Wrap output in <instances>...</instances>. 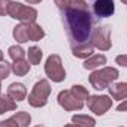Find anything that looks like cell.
<instances>
[{
    "label": "cell",
    "instance_id": "obj_1",
    "mask_svg": "<svg viewBox=\"0 0 127 127\" xmlns=\"http://www.w3.org/2000/svg\"><path fill=\"white\" fill-rule=\"evenodd\" d=\"M64 24L72 43L77 46L84 44L90 37L93 24L87 3L84 0H71L69 7L64 10Z\"/></svg>",
    "mask_w": 127,
    "mask_h": 127
},
{
    "label": "cell",
    "instance_id": "obj_2",
    "mask_svg": "<svg viewBox=\"0 0 127 127\" xmlns=\"http://www.w3.org/2000/svg\"><path fill=\"white\" fill-rule=\"evenodd\" d=\"M118 69L117 68H112V66H105L99 71H95L90 74L89 77V81L90 84L95 87L96 90H102V89H106L111 86L112 81H115L118 78Z\"/></svg>",
    "mask_w": 127,
    "mask_h": 127
},
{
    "label": "cell",
    "instance_id": "obj_3",
    "mask_svg": "<svg viewBox=\"0 0 127 127\" xmlns=\"http://www.w3.org/2000/svg\"><path fill=\"white\" fill-rule=\"evenodd\" d=\"M50 95V84L47 80H40L34 84L31 93L28 95V103L34 108L44 106Z\"/></svg>",
    "mask_w": 127,
    "mask_h": 127
},
{
    "label": "cell",
    "instance_id": "obj_4",
    "mask_svg": "<svg viewBox=\"0 0 127 127\" xmlns=\"http://www.w3.org/2000/svg\"><path fill=\"white\" fill-rule=\"evenodd\" d=\"M44 71H46L47 77L55 83H61L65 80V69H64L59 55H50L47 58V61L44 64Z\"/></svg>",
    "mask_w": 127,
    "mask_h": 127
},
{
    "label": "cell",
    "instance_id": "obj_5",
    "mask_svg": "<svg viewBox=\"0 0 127 127\" xmlns=\"http://www.w3.org/2000/svg\"><path fill=\"white\" fill-rule=\"evenodd\" d=\"M9 15L21 22H34L37 18V10L18 1H12L9 7Z\"/></svg>",
    "mask_w": 127,
    "mask_h": 127
},
{
    "label": "cell",
    "instance_id": "obj_6",
    "mask_svg": "<svg viewBox=\"0 0 127 127\" xmlns=\"http://www.w3.org/2000/svg\"><path fill=\"white\" fill-rule=\"evenodd\" d=\"M111 27H97L92 35V46L97 47L99 50H108L111 49Z\"/></svg>",
    "mask_w": 127,
    "mask_h": 127
},
{
    "label": "cell",
    "instance_id": "obj_7",
    "mask_svg": "<svg viewBox=\"0 0 127 127\" xmlns=\"http://www.w3.org/2000/svg\"><path fill=\"white\" fill-rule=\"evenodd\" d=\"M112 105V99L106 95L102 96H89L87 97V106L90 111H93L96 115H103Z\"/></svg>",
    "mask_w": 127,
    "mask_h": 127
},
{
    "label": "cell",
    "instance_id": "obj_8",
    "mask_svg": "<svg viewBox=\"0 0 127 127\" xmlns=\"http://www.w3.org/2000/svg\"><path fill=\"white\" fill-rule=\"evenodd\" d=\"M58 103L62 106L65 111H78L83 108V100L77 99L71 93V90H62L58 95Z\"/></svg>",
    "mask_w": 127,
    "mask_h": 127
},
{
    "label": "cell",
    "instance_id": "obj_9",
    "mask_svg": "<svg viewBox=\"0 0 127 127\" xmlns=\"http://www.w3.org/2000/svg\"><path fill=\"white\" fill-rule=\"evenodd\" d=\"M93 10H95L96 16H99V18H108V16H111L114 13V10H115L114 0H95Z\"/></svg>",
    "mask_w": 127,
    "mask_h": 127
},
{
    "label": "cell",
    "instance_id": "obj_10",
    "mask_svg": "<svg viewBox=\"0 0 127 127\" xmlns=\"http://www.w3.org/2000/svg\"><path fill=\"white\" fill-rule=\"evenodd\" d=\"M7 96L12 97V99L16 100V102H21V100H24L25 96H27V89H25V86L21 84V83H12V84L7 87Z\"/></svg>",
    "mask_w": 127,
    "mask_h": 127
},
{
    "label": "cell",
    "instance_id": "obj_11",
    "mask_svg": "<svg viewBox=\"0 0 127 127\" xmlns=\"http://www.w3.org/2000/svg\"><path fill=\"white\" fill-rule=\"evenodd\" d=\"M72 55L75 58H80V59H87L93 55V46L92 43H84V44H78V46H74L72 47Z\"/></svg>",
    "mask_w": 127,
    "mask_h": 127
},
{
    "label": "cell",
    "instance_id": "obj_12",
    "mask_svg": "<svg viewBox=\"0 0 127 127\" xmlns=\"http://www.w3.org/2000/svg\"><path fill=\"white\" fill-rule=\"evenodd\" d=\"M25 27H27V34H28V38L31 41H38L44 37V31L43 28L35 24V22H25Z\"/></svg>",
    "mask_w": 127,
    "mask_h": 127
},
{
    "label": "cell",
    "instance_id": "obj_13",
    "mask_svg": "<svg viewBox=\"0 0 127 127\" xmlns=\"http://www.w3.org/2000/svg\"><path fill=\"white\" fill-rule=\"evenodd\" d=\"M109 95L111 97L117 99V100H123L127 97V83H117V84H111L109 87Z\"/></svg>",
    "mask_w": 127,
    "mask_h": 127
},
{
    "label": "cell",
    "instance_id": "obj_14",
    "mask_svg": "<svg viewBox=\"0 0 127 127\" xmlns=\"http://www.w3.org/2000/svg\"><path fill=\"white\" fill-rule=\"evenodd\" d=\"M103 64H106L105 55H92L90 58H87V59L84 61L83 66H84L86 69H95V68L103 65Z\"/></svg>",
    "mask_w": 127,
    "mask_h": 127
},
{
    "label": "cell",
    "instance_id": "obj_15",
    "mask_svg": "<svg viewBox=\"0 0 127 127\" xmlns=\"http://www.w3.org/2000/svg\"><path fill=\"white\" fill-rule=\"evenodd\" d=\"M12 71H13V74L15 75H25V74H28V71H30V64L28 61H25V59H19V61H13L12 64Z\"/></svg>",
    "mask_w": 127,
    "mask_h": 127
},
{
    "label": "cell",
    "instance_id": "obj_16",
    "mask_svg": "<svg viewBox=\"0 0 127 127\" xmlns=\"http://www.w3.org/2000/svg\"><path fill=\"white\" fill-rule=\"evenodd\" d=\"M13 37H15V40H16L18 43H25V41L30 40V38H28V34H27L25 22H22V24H19V25H16V27L13 28Z\"/></svg>",
    "mask_w": 127,
    "mask_h": 127
},
{
    "label": "cell",
    "instance_id": "obj_17",
    "mask_svg": "<svg viewBox=\"0 0 127 127\" xmlns=\"http://www.w3.org/2000/svg\"><path fill=\"white\" fill-rule=\"evenodd\" d=\"M16 109V102L9 96H0V114Z\"/></svg>",
    "mask_w": 127,
    "mask_h": 127
},
{
    "label": "cell",
    "instance_id": "obj_18",
    "mask_svg": "<svg viewBox=\"0 0 127 127\" xmlns=\"http://www.w3.org/2000/svg\"><path fill=\"white\" fill-rule=\"evenodd\" d=\"M72 123L80 127H95L96 126L95 118H92L89 115H74L72 117Z\"/></svg>",
    "mask_w": 127,
    "mask_h": 127
},
{
    "label": "cell",
    "instance_id": "obj_19",
    "mask_svg": "<svg viewBox=\"0 0 127 127\" xmlns=\"http://www.w3.org/2000/svg\"><path fill=\"white\" fill-rule=\"evenodd\" d=\"M41 58H43V52H41L40 47H37V46H31V47L28 49V62L30 64L37 65V64H40Z\"/></svg>",
    "mask_w": 127,
    "mask_h": 127
},
{
    "label": "cell",
    "instance_id": "obj_20",
    "mask_svg": "<svg viewBox=\"0 0 127 127\" xmlns=\"http://www.w3.org/2000/svg\"><path fill=\"white\" fill-rule=\"evenodd\" d=\"M12 118L18 123V126L19 127H28L30 126V123H31V115H30L28 112H24V111L16 112Z\"/></svg>",
    "mask_w": 127,
    "mask_h": 127
},
{
    "label": "cell",
    "instance_id": "obj_21",
    "mask_svg": "<svg viewBox=\"0 0 127 127\" xmlns=\"http://www.w3.org/2000/svg\"><path fill=\"white\" fill-rule=\"evenodd\" d=\"M71 93L75 96L77 99H80V100H84V99L89 97V92H87V89L83 87V86H80V84H74V86L71 87Z\"/></svg>",
    "mask_w": 127,
    "mask_h": 127
},
{
    "label": "cell",
    "instance_id": "obj_22",
    "mask_svg": "<svg viewBox=\"0 0 127 127\" xmlns=\"http://www.w3.org/2000/svg\"><path fill=\"white\" fill-rule=\"evenodd\" d=\"M9 56H10L13 61L24 59V56H25V50H24L21 46H10V47H9Z\"/></svg>",
    "mask_w": 127,
    "mask_h": 127
},
{
    "label": "cell",
    "instance_id": "obj_23",
    "mask_svg": "<svg viewBox=\"0 0 127 127\" xmlns=\"http://www.w3.org/2000/svg\"><path fill=\"white\" fill-rule=\"evenodd\" d=\"M10 69H12L10 64L6 62V61H1V62H0V80L7 78L9 74H10Z\"/></svg>",
    "mask_w": 127,
    "mask_h": 127
},
{
    "label": "cell",
    "instance_id": "obj_24",
    "mask_svg": "<svg viewBox=\"0 0 127 127\" xmlns=\"http://www.w3.org/2000/svg\"><path fill=\"white\" fill-rule=\"evenodd\" d=\"M10 0H0V16H6L9 13V7H10Z\"/></svg>",
    "mask_w": 127,
    "mask_h": 127
},
{
    "label": "cell",
    "instance_id": "obj_25",
    "mask_svg": "<svg viewBox=\"0 0 127 127\" xmlns=\"http://www.w3.org/2000/svg\"><path fill=\"white\" fill-rule=\"evenodd\" d=\"M0 127H19V126H18V123L10 117V118H7V120H4V121H0Z\"/></svg>",
    "mask_w": 127,
    "mask_h": 127
},
{
    "label": "cell",
    "instance_id": "obj_26",
    "mask_svg": "<svg viewBox=\"0 0 127 127\" xmlns=\"http://www.w3.org/2000/svg\"><path fill=\"white\" fill-rule=\"evenodd\" d=\"M55 4L61 9V10H65L66 7H69L71 4V0H55Z\"/></svg>",
    "mask_w": 127,
    "mask_h": 127
},
{
    "label": "cell",
    "instance_id": "obj_27",
    "mask_svg": "<svg viewBox=\"0 0 127 127\" xmlns=\"http://www.w3.org/2000/svg\"><path fill=\"white\" fill-rule=\"evenodd\" d=\"M115 62L121 66H127V55H120L115 58Z\"/></svg>",
    "mask_w": 127,
    "mask_h": 127
},
{
    "label": "cell",
    "instance_id": "obj_28",
    "mask_svg": "<svg viewBox=\"0 0 127 127\" xmlns=\"http://www.w3.org/2000/svg\"><path fill=\"white\" fill-rule=\"evenodd\" d=\"M117 111H120V112H123V111H127V100L121 102V103L117 106Z\"/></svg>",
    "mask_w": 127,
    "mask_h": 127
},
{
    "label": "cell",
    "instance_id": "obj_29",
    "mask_svg": "<svg viewBox=\"0 0 127 127\" xmlns=\"http://www.w3.org/2000/svg\"><path fill=\"white\" fill-rule=\"evenodd\" d=\"M27 1H28L30 4H37V3H40L41 0H27Z\"/></svg>",
    "mask_w": 127,
    "mask_h": 127
},
{
    "label": "cell",
    "instance_id": "obj_30",
    "mask_svg": "<svg viewBox=\"0 0 127 127\" xmlns=\"http://www.w3.org/2000/svg\"><path fill=\"white\" fill-rule=\"evenodd\" d=\"M64 127H80V126H77V124L72 123V124H66V126H64Z\"/></svg>",
    "mask_w": 127,
    "mask_h": 127
},
{
    "label": "cell",
    "instance_id": "obj_31",
    "mask_svg": "<svg viewBox=\"0 0 127 127\" xmlns=\"http://www.w3.org/2000/svg\"><path fill=\"white\" fill-rule=\"evenodd\" d=\"M1 61H3V52L0 50V62H1Z\"/></svg>",
    "mask_w": 127,
    "mask_h": 127
},
{
    "label": "cell",
    "instance_id": "obj_32",
    "mask_svg": "<svg viewBox=\"0 0 127 127\" xmlns=\"http://www.w3.org/2000/svg\"><path fill=\"white\" fill-rule=\"evenodd\" d=\"M121 1H123V3H124V4H127V0H121Z\"/></svg>",
    "mask_w": 127,
    "mask_h": 127
},
{
    "label": "cell",
    "instance_id": "obj_33",
    "mask_svg": "<svg viewBox=\"0 0 127 127\" xmlns=\"http://www.w3.org/2000/svg\"><path fill=\"white\" fill-rule=\"evenodd\" d=\"M35 127H44V126H41V124H38V126H35Z\"/></svg>",
    "mask_w": 127,
    "mask_h": 127
},
{
    "label": "cell",
    "instance_id": "obj_34",
    "mask_svg": "<svg viewBox=\"0 0 127 127\" xmlns=\"http://www.w3.org/2000/svg\"><path fill=\"white\" fill-rule=\"evenodd\" d=\"M0 90H1V84H0Z\"/></svg>",
    "mask_w": 127,
    "mask_h": 127
}]
</instances>
